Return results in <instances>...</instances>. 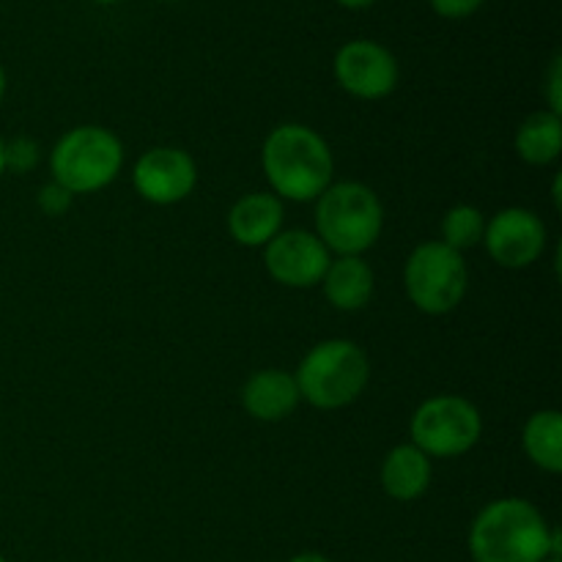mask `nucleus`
Returning <instances> with one entry per match:
<instances>
[{
  "label": "nucleus",
  "mask_w": 562,
  "mask_h": 562,
  "mask_svg": "<svg viewBox=\"0 0 562 562\" xmlns=\"http://www.w3.org/2000/svg\"><path fill=\"white\" fill-rule=\"evenodd\" d=\"M472 562H543L560 558V530L521 497L483 505L467 536Z\"/></svg>",
  "instance_id": "nucleus-1"
},
{
  "label": "nucleus",
  "mask_w": 562,
  "mask_h": 562,
  "mask_svg": "<svg viewBox=\"0 0 562 562\" xmlns=\"http://www.w3.org/2000/svg\"><path fill=\"white\" fill-rule=\"evenodd\" d=\"M263 176L280 201L311 203L333 184L335 157L329 143L305 124H280L261 148Z\"/></svg>",
  "instance_id": "nucleus-2"
},
{
  "label": "nucleus",
  "mask_w": 562,
  "mask_h": 562,
  "mask_svg": "<svg viewBox=\"0 0 562 562\" xmlns=\"http://www.w3.org/2000/svg\"><path fill=\"white\" fill-rule=\"evenodd\" d=\"M384 231L382 198L362 181H338L316 198V231L329 252L362 256Z\"/></svg>",
  "instance_id": "nucleus-3"
},
{
  "label": "nucleus",
  "mask_w": 562,
  "mask_h": 562,
  "mask_svg": "<svg viewBox=\"0 0 562 562\" xmlns=\"http://www.w3.org/2000/svg\"><path fill=\"white\" fill-rule=\"evenodd\" d=\"M294 379L302 401L322 412H335L355 404L366 393L371 362L355 340L329 338L302 357Z\"/></svg>",
  "instance_id": "nucleus-4"
},
{
  "label": "nucleus",
  "mask_w": 562,
  "mask_h": 562,
  "mask_svg": "<svg viewBox=\"0 0 562 562\" xmlns=\"http://www.w3.org/2000/svg\"><path fill=\"white\" fill-rule=\"evenodd\" d=\"M124 168V143L104 126L82 124L60 135L49 151L53 181L71 195H91L119 179Z\"/></svg>",
  "instance_id": "nucleus-5"
},
{
  "label": "nucleus",
  "mask_w": 562,
  "mask_h": 562,
  "mask_svg": "<svg viewBox=\"0 0 562 562\" xmlns=\"http://www.w3.org/2000/svg\"><path fill=\"white\" fill-rule=\"evenodd\" d=\"M404 289L412 305L426 316L453 313L470 289V269L464 256L439 239L423 241L406 258Z\"/></svg>",
  "instance_id": "nucleus-6"
},
{
  "label": "nucleus",
  "mask_w": 562,
  "mask_h": 562,
  "mask_svg": "<svg viewBox=\"0 0 562 562\" xmlns=\"http://www.w3.org/2000/svg\"><path fill=\"white\" fill-rule=\"evenodd\" d=\"M409 434L428 459H459L481 442L483 417L461 395H434L415 409Z\"/></svg>",
  "instance_id": "nucleus-7"
},
{
  "label": "nucleus",
  "mask_w": 562,
  "mask_h": 562,
  "mask_svg": "<svg viewBox=\"0 0 562 562\" xmlns=\"http://www.w3.org/2000/svg\"><path fill=\"white\" fill-rule=\"evenodd\" d=\"M333 75L346 93L376 102L398 88L401 69L395 55L384 44L373 38H355L335 53Z\"/></svg>",
  "instance_id": "nucleus-8"
},
{
  "label": "nucleus",
  "mask_w": 562,
  "mask_h": 562,
  "mask_svg": "<svg viewBox=\"0 0 562 562\" xmlns=\"http://www.w3.org/2000/svg\"><path fill=\"white\" fill-rule=\"evenodd\" d=\"M547 223L532 209L508 206L486 220L483 245L492 261L503 269H527L547 250Z\"/></svg>",
  "instance_id": "nucleus-9"
},
{
  "label": "nucleus",
  "mask_w": 562,
  "mask_h": 562,
  "mask_svg": "<svg viewBox=\"0 0 562 562\" xmlns=\"http://www.w3.org/2000/svg\"><path fill=\"white\" fill-rule=\"evenodd\" d=\"M198 165L184 148H148L132 168V187L154 206H173L195 192Z\"/></svg>",
  "instance_id": "nucleus-10"
},
{
  "label": "nucleus",
  "mask_w": 562,
  "mask_h": 562,
  "mask_svg": "<svg viewBox=\"0 0 562 562\" xmlns=\"http://www.w3.org/2000/svg\"><path fill=\"white\" fill-rule=\"evenodd\" d=\"M333 252L313 231H280L263 247V267L274 283L285 289H313L324 280Z\"/></svg>",
  "instance_id": "nucleus-11"
},
{
  "label": "nucleus",
  "mask_w": 562,
  "mask_h": 562,
  "mask_svg": "<svg viewBox=\"0 0 562 562\" xmlns=\"http://www.w3.org/2000/svg\"><path fill=\"white\" fill-rule=\"evenodd\" d=\"M300 401L294 373L280 371V368H263V371L252 373L241 387V406L252 420L261 423L285 420L294 415Z\"/></svg>",
  "instance_id": "nucleus-12"
},
{
  "label": "nucleus",
  "mask_w": 562,
  "mask_h": 562,
  "mask_svg": "<svg viewBox=\"0 0 562 562\" xmlns=\"http://www.w3.org/2000/svg\"><path fill=\"white\" fill-rule=\"evenodd\" d=\"M283 201L272 192H247L231 206L228 234L241 247H267L283 231Z\"/></svg>",
  "instance_id": "nucleus-13"
},
{
  "label": "nucleus",
  "mask_w": 562,
  "mask_h": 562,
  "mask_svg": "<svg viewBox=\"0 0 562 562\" xmlns=\"http://www.w3.org/2000/svg\"><path fill=\"white\" fill-rule=\"evenodd\" d=\"M379 481L395 503H415L431 486V459L412 442L395 445L382 461Z\"/></svg>",
  "instance_id": "nucleus-14"
},
{
  "label": "nucleus",
  "mask_w": 562,
  "mask_h": 562,
  "mask_svg": "<svg viewBox=\"0 0 562 562\" xmlns=\"http://www.w3.org/2000/svg\"><path fill=\"white\" fill-rule=\"evenodd\" d=\"M322 285L324 296L335 311L355 313L371 302L376 278H373L368 261H362V256H338L329 261Z\"/></svg>",
  "instance_id": "nucleus-15"
},
{
  "label": "nucleus",
  "mask_w": 562,
  "mask_h": 562,
  "mask_svg": "<svg viewBox=\"0 0 562 562\" xmlns=\"http://www.w3.org/2000/svg\"><path fill=\"white\" fill-rule=\"evenodd\" d=\"M516 154L527 165H536V168L558 162L562 154L560 115L552 113V110H538V113L527 115L519 130H516Z\"/></svg>",
  "instance_id": "nucleus-16"
},
{
  "label": "nucleus",
  "mask_w": 562,
  "mask_h": 562,
  "mask_svg": "<svg viewBox=\"0 0 562 562\" xmlns=\"http://www.w3.org/2000/svg\"><path fill=\"white\" fill-rule=\"evenodd\" d=\"M521 445L525 453L538 470L549 475L562 472V417L558 409L532 412L521 431Z\"/></svg>",
  "instance_id": "nucleus-17"
},
{
  "label": "nucleus",
  "mask_w": 562,
  "mask_h": 562,
  "mask_svg": "<svg viewBox=\"0 0 562 562\" xmlns=\"http://www.w3.org/2000/svg\"><path fill=\"white\" fill-rule=\"evenodd\" d=\"M439 234H442V245L453 247L456 252L464 256V250L470 247L483 245V234H486V217L477 206L470 203H459V206L448 209L439 225Z\"/></svg>",
  "instance_id": "nucleus-18"
},
{
  "label": "nucleus",
  "mask_w": 562,
  "mask_h": 562,
  "mask_svg": "<svg viewBox=\"0 0 562 562\" xmlns=\"http://www.w3.org/2000/svg\"><path fill=\"white\" fill-rule=\"evenodd\" d=\"M38 165V143L33 137H14L5 143V170L14 173H31Z\"/></svg>",
  "instance_id": "nucleus-19"
},
{
  "label": "nucleus",
  "mask_w": 562,
  "mask_h": 562,
  "mask_svg": "<svg viewBox=\"0 0 562 562\" xmlns=\"http://www.w3.org/2000/svg\"><path fill=\"white\" fill-rule=\"evenodd\" d=\"M36 203L47 217H64L71 209V203H75V195H71L66 187H60L58 181H47V184L38 190Z\"/></svg>",
  "instance_id": "nucleus-20"
},
{
  "label": "nucleus",
  "mask_w": 562,
  "mask_h": 562,
  "mask_svg": "<svg viewBox=\"0 0 562 562\" xmlns=\"http://www.w3.org/2000/svg\"><path fill=\"white\" fill-rule=\"evenodd\" d=\"M431 9L437 11L445 20H467V16L475 14L486 0H428Z\"/></svg>",
  "instance_id": "nucleus-21"
},
{
  "label": "nucleus",
  "mask_w": 562,
  "mask_h": 562,
  "mask_svg": "<svg viewBox=\"0 0 562 562\" xmlns=\"http://www.w3.org/2000/svg\"><path fill=\"white\" fill-rule=\"evenodd\" d=\"M562 64L560 55L552 60V69H549V86H547V99H549V110L560 115L562 110Z\"/></svg>",
  "instance_id": "nucleus-22"
},
{
  "label": "nucleus",
  "mask_w": 562,
  "mask_h": 562,
  "mask_svg": "<svg viewBox=\"0 0 562 562\" xmlns=\"http://www.w3.org/2000/svg\"><path fill=\"white\" fill-rule=\"evenodd\" d=\"M289 562H333V560L324 558L322 552H300V554H294Z\"/></svg>",
  "instance_id": "nucleus-23"
},
{
  "label": "nucleus",
  "mask_w": 562,
  "mask_h": 562,
  "mask_svg": "<svg viewBox=\"0 0 562 562\" xmlns=\"http://www.w3.org/2000/svg\"><path fill=\"white\" fill-rule=\"evenodd\" d=\"M335 3H340L344 9H351V11H362L368 9V5L376 3V0H335Z\"/></svg>",
  "instance_id": "nucleus-24"
},
{
  "label": "nucleus",
  "mask_w": 562,
  "mask_h": 562,
  "mask_svg": "<svg viewBox=\"0 0 562 562\" xmlns=\"http://www.w3.org/2000/svg\"><path fill=\"white\" fill-rule=\"evenodd\" d=\"M5 173V140L0 137V176Z\"/></svg>",
  "instance_id": "nucleus-25"
},
{
  "label": "nucleus",
  "mask_w": 562,
  "mask_h": 562,
  "mask_svg": "<svg viewBox=\"0 0 562 562\" xmlns=\"http://www.w3.org/2000/svg\"><path fill=\"white\" fill-rule=\"evenodd\" d=\"M3 97H5V69L3 64H0V102H3Z\"/></svg>",
  "instance_id": "nucleus-26"
},
{
  "label": "nucleus",
  "mask_w": 562,
  "mask_h": 562,
  "mask_svg": "<svg viewBox=\"0 0 562 562\" xmlns=\"http://www.w3.org/2000/svg\"><path fill=\"white\" fill-rule=\"evenodd\" d=\"M91 3H97V5H115V3H121V0H91Z\"/></svg>",
  "instance_id": "nucleus-27"
},
{
  "label": "nucleus",
  "mask_w": 562,
  "mask_h": 562,
  "mask_svg": "<svg viewBox=\"0 0 562 562\" xmlns=\"http://www.w3.org/2000/svg\"><path fill=\"white\" fill-rule=\"evenodd\" d=\"M543 562H562L560 558H549V560H543Z\"/></svg>",
  "instance_id": "nucleus-28"
},
{
  "label": "nucleus",
  "mask_w": 562,
  "mask_h": 562,
  "mask_svg": "<svg viewBox=\"0 0 562 562\" xmlns=\"http://www.w3.org/2000/svg\"><path fill=\"white\" fill-rule=\"evenodd\" d=\"M159 3H173V0H159Z\"/></svg>",
  "instance_id": "nucleus-29"
},
{
  "label": "nucleus",
  "mask_w": 562,
  "mask_h": 562,
  "mask_svg": "<svg viewBox=\"0 0 562 562\" xmlns=\"http://www.w3.org/2000/svg\"><path fill=\"white\" fill-rule=\"evenodd\" d=\"M0 562H9V560H5V558H3V554H0Z\"/></svg>",
  "instance_id": "nucleus-30"
}]
</instances>
